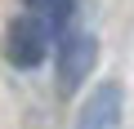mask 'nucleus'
Wrapping results in <instances>:
<instances>
[{
    "instance_id": "obj_2",
    "label": "nucleus",
    "mask_w": 134,
    "mask_h": 129,
    "mask_svg": "<svg viewBox=\"0 0 134 129\" xmlns=\"http://www.w3.org/2000/svg\"><path fill=\"white\" fill-rule=\"evenodd\" d=\"M49 49H54V31H49L45 22H36L31 14H18V18L9 22L5 53H9V62H14V67H23V71H36L40 62L49 58Z\"/></svg>"
},
{
    "instance_id": "obj_3",
    "label": "nucleus",
    "mask_w": 134,
    "mask_h": 129,
    "mask_svg": "<svg viewBox=\"0 0 134 129\" xmlns=\"http://www.w3.org/2000/svg\"><path fill=\"white\" fill-rule=\"evenodd\" d=\"M121 116H125V94H121L116 80H103L85 98V107L76 116V129H121Z\"/></svg>"
},
{
    "instance_id": "obj_4",
    "label": "nucleus",
    "mask_w": 134,
    "mask_h": 129,
    "mask_svg": "<svg viewBox=\"0 0 134 129\" xmlns=\"http://www.w3.org/2000/svg\"><path fill=\"white\" fill-rule=\"evenodd\" d=\"M27 14L36 18V22H45L54 36L72 22V14H76V0H27Z\"/></svg>"
},
{
    "instance_id": "obj_1",
    "label": "nucleus",
    "mask_w": 134,
    "mask_h": 129,
    "mask_svg": "<svg viewBox=\"0 0 134 129\" xmlns=\"http://www.w3.org/2000/svg\"><path fill=\"white\" fill-rule=\"evenodd\" d=\"M54 62H58V85H63V94H76V89L90 80V71L98 67V40H94L90 31H67V36L58 40V49H54Z\"/></svg>"
}]
</instances>
